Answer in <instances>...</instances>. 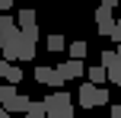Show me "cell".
I'll return each mask as SVG.
<instances>
[{"mask_svg": "<svg viewBox=\"0 0 121 118\" xmlns=\"http://www.w3.org/2000/svg\"><path fill=\"white\" fill-rule=\"evenodd\" d=\"M26 112H29V115H38V118H45V102H42V99H29Z\"/></svg>", "mask_w": 121, "mask_h": 118, "instance_id": "cell-12", "label": "cell"}, {"mask_svg": "<svg viewBox=\"0 0 121 118\" xmlns=\"http://www.w3.org/2000/svg\"><path fill=\"white\" fill-rule=\"evenodd\" d=\"M96 105H108V89L105 86H96Z\"/></svg>", "mask_w": 121, "mask_h": 118, "instance_id": "cell-15", "label": "cell"}, {"mask_svg": "<svg viewBox=\"0 0 121 118\" xmlns=\"http://www.w3.org/2000/svg\"><path fill=\"white\" fill-rule=\"evenodd\" d=\"M96 22H99V35H108V32H112L115 19H112V10H108V6H99V10H96Z\"/></svg>", "mask_w": 121, "mask_h": 118, "instance_id": "cell-5", "label": "cell"}, {"mask_svg": "<svg viewBox=\"0 0 121 118\" xmlns=\"http://www.w3.org/2000/svg\"><path fill=\"white\" fill-rule=\"evenodd\" d=\"M64 35H60V32H57V35H48V51H54V54H57V51H64Z\"/></svg>", "mask_w": 121, "mask_h": 118, "instance_id": "cell-13", "label": "cell"}, {"mask_svg": "<svg viewBox=\"0 0 121 118\" xmlns=\"http://www.w3.org/2000/svg\"><path fill=\"white\" fill-rule=\"evenodd\" d=\"M102 6H108V10H115V6H118V0H102Z\"/></svg>", "mask_w": 121, "mask_h": 118, "instance_id": "cell-18", "label": "cell"}, {"mask_svg": "<svg viewBox=\"0 0 121 118\" xmlns=\"http://www.w3.org/2000/svg\"><path fill=\"white\" fill-rule=\"evenodd\" d=\"M10 6H13V0H0V13H10Z\"/></svg>", "mask_w": 121, "mask_h": 118, "instance_id": "cell-17", "label": "cell"}, {"mask_svg": "<svg viewBox=\"0 0 121 118\" xmlns=\"http://www.w3.org/2000/svg\"><path fill=\"white\" fill-rule=\"evenodd\" d=\"M83 57H70V61H64V64H60V67H57V74L60 77H64V80H77V77H83Z\"/></svg>", "mask_w": 121, "mask_h": 118, "instance_id": "cell-3", "label": "cell"}, {"mask_svg": "<svg viewBox=\"0 0 121 118\" xmlns=\"http://www.w3.org/2000/svg\"><path fill=\"white\" fill-rule=\"evenodd\" d=\"M77 102H80L83 109H92V105H96V83H89V80H86L83 86H80V96H77Z\"/></svg>", "mask_w": 121, "mask_h": 118, "instance_id": "cell-4", "label": "cell"}, {"mask_svg": "<svg viewBox=\"0 0 121 118\" xmlns=\"http://www.w3.org/2000/svg\"><path fill=\"white\" fill-rule=\"evenodd\" d=\"M83 74L89 77V83H96V86H102V83H105V67H102V64H96V67H86Z\"/></svg>", "mask_w": 121, "mask_h": 118, "instance_id": "cell-7", "label": "cell"}, {"mask_svg": "<svg viewBox=\"0 0 121 118\" xmlns=\"http://www.w3.org/2000/svg\"><path fill=\"white\" fill-rule=\"evenodd\" d=\"M42 102H45V118H73V99L60 86H57V93L45 96Z\"/></svg>", "mask_w": 121, "mask_h": 118, "instance_id": "cell-1", "label": "cell"}, {"mask_svg": "<svg viewBox=\"0 0 121 118\" xmlns=\"http://www.w3.org/2000/svg\"><path fill=\"white\" fill-rule=\"evenodd\" d=\"M35 80L38 83H45V86H51V83H54V67H35Z\"/></svg>", "mask_w": 121, "mask_h": 118, "instance_id": "cell-8", "label": "cell"}, {"mask_svg": "<svg viewBox=\"0 0 121 118\" xmlns=\"http://www.w3.org/2000/svg\"><path fill=\"white\" fill-rule=\"evenodd\" d=\"M13 96H16V83H3V89H0V105H6Z\"/></svg>", "mask_w": 121, "mask_h": 118, "instance_id": "cell-14", "label": "cell"}, {"mask_svg": "<svg viewBox=\"0 0 121 118\" xmlns=\"http://www.w3.org/2000/svg\"><path fill=\"white\" fill-rule=\"evenodd\" d=\"M3 80H6V83H19V80H22V70H19L16 64L10 61V67H6V74H3Z\"/></svg>", "mask_w": 121, "mask_h": 118, "instance_id": "cell-11", "label": "cell"}, {"mask_svg": "<svg viewBox=\"0 0 121 118\" xmlns=\"http://www.w3.org/2000/svg\"><path fill=\"white\" fill-rule=\"evenodd\" d=\"M108 35H112V42H121V26H118V22L112 26V32H108Z\"/></svg>", "mask_w": 121, "mask_h": 118, "instance_id": "cell-16", "label": "cell"}, {"mask_svg": "<svg viewBox=\"0 0 121 118\" xmlns=\"http://www.w3.org/2000/svg\"><path fill=\"white\" fill-rule=\"evenodd\" d=\"M16 26H19V29H29V26H35V10H19Z\"/></svg>", "mask_w": 121, "mask_h": 118, "instance_id": "cell-9", "label": "cell"}, {"mask_svg": "<svg viewBox=\"0 0 121 118\" xmlns=\"http://www.w3.org/2000/svg\"><path fill=\"white\" fill-rule=\"evenodd\" d=\"M102 67H105V80L108 83H121V57H118V48H105L102 51Z\"/></svg>", "mask_w": 121, "mask_h": 118, "instance_id": "cell-2", "label": "cell"}, {"mask_svg": "<svg viewBox=\"0 0 121 118\" xmlns=\"http://www.w3.org/2000/svg\"><path fill=\"white\" fill-rule=\"evenodd\" d=\"M6 115H10V112H6V109H3V105H0V118H6Z\"/></svg>", "mask_w": 121, "mask_h": 118, "instance_id": "cell-19", "label": "cell"}, {"mask_svg": "<svg viewBox=\"0 0 121 118\" xmlns=\"http://www.w3.org/2000/svg\"><path fill=\"white\" fill-rule=\"evenodd\" d=\"M26 105H29V99H26V96H19V93H16V96H13V99L6 102L3 109H6V112H10V115H22V112H26Z\"/></svg>", "mask_w": 121, "mask_h": 118, "instance_id": "cell-6", "label": "cell"}, {"mask_svg": "<svg viewBox=\"0 0 121 118\" xmlns=\"http://www.w3.org/2000/svg\"><path fill=\"white\" fill-rule=\"evenodd\" d=\"M22 115H26V118H38V115H29V112H22Z\"/></svg>", "mask_w": 121, "mask_h": 118, "instance_id": "cell-20", "label": "cell"}, {"mask_svg": "<svg viewBox=\"0 0 121 118\" xmlns=\"http://www.w3.org/2000/svg\"><path fill=\"white\" fill-rule=\"evenodd\" d=\"M67 51H70V57H86V51H89V45L86 42H73V45H64Z\"/></svg>", "mask_w": 121, "mask_h": 118, "instance_id": "cell-10", "label": "cell"}, {"mask_svg": "<svg viewBox=\"0 0 121 118\" xmlns=\"http://www.w3.org/2000/svg\"><path fill=\"white\" fill-rule=\"evenodd\" d=\"M6 118H19V115H6Z\"/></svg>", "mask_w": 121, "mask_h": 118, "instance_id": "cell-21", "label": "cell"}, {"mask_svg": "<svg viewBox=\"0 0 121 118\" xmlns=\"http://www.w3.org/2000/svg\"><path fill=\"white\" fill-rule=\"evenodd\" d=\"M0 45H3V35H0Z\"/></svg>", "mask_w": 121, "mask_h": 118, "instance_id": "cell-22", "label": "cell"}]
</instances>
